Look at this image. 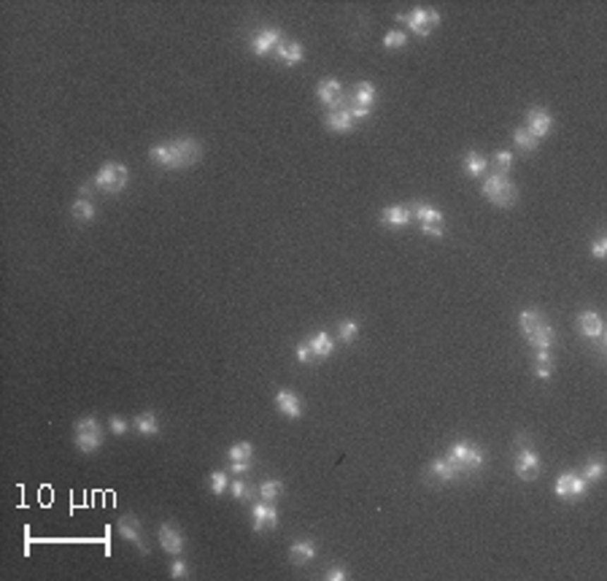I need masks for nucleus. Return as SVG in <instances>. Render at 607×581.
I'll return each mask as SVG.
<instances>
[{
	"instance_id": "obj_4",
	"label": "nucleus",
	"mask_w": 607,
	"mask_h": 581,
	"mask_svg": "<svg viewBox=\"0 0 607 581\" xmlns=\"http://www.w3.org/2000/svg\"><path fill=\"white\" fill-rule=\"evenodd\" d=\"M106 441V433L95 416H81L73 422V444L81 454H95Z\"/></svg>"
},
{
	"instance_id": "obj_25",
	"label": "nucleus",
	"mask_w": 607,
	"mask_h": 581,
	"mask_svg": "<svg viewBox=\"0 0 607 581\" xmlns=\"http://www.w3.org/2000/svg\"><path fill=\"white\" fill-rule=\"evenodd\" d=\"M375 98H378V90H375V84H370V81H359V84H354V90H351L349 103H354V106L373 108Z\"/></svg>"
},
{
	"instance_id": "obj_7",
	"label": "nucleus",
	"mask_w": 607,
	"mask_h": 581,
	"mask_svg": "<svg viewBox=\"0 0 607 581\" xmlns=\"http://www.w3.org/2000/svg\"><path fill=\"white\" fill-rule=\"evenodd\" d=\"M397 22L408 25V33H416V35L426 38L429 33L440 25V11H435V8H424V6H416L410 14H397Z\"/></svg>"
},
{
	"instance_id": "obj_15",
	"label": "nucleus",
	"mask_w": 607,
	"mask_h": 581,
	"mask_svg": "<svg viewBox=\"0 0 607 581\" xmlns=\"http://www.w3.org/2000/svg\"><path fill=\"white\" fill-rule=\"evenodd\" d=\"M251 520H254V530L257 533H270L278 527V511H275V503H268V500H259V503L251 505Z\"/></svg>"
},
{
	"instance_id": "obj_44",
	"label": "nucleus",
	"mask_w": 607,
	"mask_h": 581,
	"mask_svg": "<svg viewBox=\"0 0 607 581\" xmlns=\"http://www.w3.org/2000/svg\"><path fill=\"white\" fill-rule=\"evenodd\" d=\"M534 376H537V379H543V382H548V379L553 376V365H551V363H537V360H534Z\"/></svg>"
},
{
	"instance_id": "obj_14",
	"label": "nucleus",
	"mask_w": 607,
	"mask_h": 581,
	"mask_svg": "<svg viewBox=\"0 0 607 581\" xmlns=\"http://www.w3.org/2000/svg\"><path fill=\"white\" fill-rule=\"evenodd\" d=\"M116 530H119V536L124 538V541L136 544L140 554H149V546H146V541H143V527H140V520H138L136 514H124L119 520V524H116Z\"/></svg>"
},
{
	"instance_id": "obj_19",
	"label": "nucleus",
	"mask_w": 607,
	"mask_h": 581,
	"mask_svg": "<svg viewBox=\"0 0 607 581\" xmlns=\"http://www.w3.org/2000/svg\"><path fill=\"white\" fill-rule=\"evenodd\" d=\"M410 222H413V211H410V206H386L383 211H380V225L383 228H392V230H402L408 228Z\"/></svg>"
},
{
	"instance_id": "obj_36",
	"label": "nucleus",
	"mask_w": 607,
	"mask_h": 581,
	"mask_svg": "<svg viewBox=\"0 0 607 581\" xmlns=\"http://www.w3.org/2000/svg\"><path fill=\"white\" fill-rule=\"evenodd\" d=\"M553 341H556V338H553V327L527 338V344H529L534 352H540V349H551V346H553Z\"/></svg>"
},
{
	"instance_id": "obj_23",
	"label": "nucleus",
	"mask_w": 607,
	"mask_h": 581,
	"mask_svg": "<svg viewBox=\"0 0 607 581\" xmlns=\"http://www.w3.org/2000/svg\"><path fill=\"white\" fill-rule=\"evenodd\" d=\"M324 124H327V130H332V133H351L354 130V117H351L349 106H340V108H332V111H327V117H324Z\"/></svg>"
},
{
	"instance_id": "obj_17",
	"label": "nucleus",
	"mask_w": 607,
	"mask_h": 581,
	"mask_svg": "<svg viewBox=\"0 0 607 581\" xmlns=\"http://www.w3.org/2000/svg\"><path fill=\"white\" fill-rule=\"evenodd\" d=\"M518 327H521V333L529 338L534 333H543V330H551V322L546 319V314L540 311V308H524L521 314H518Z\"/></svg>"
},
{
	"instance_id": "obj_11",
	"label": "nucleus",
	"mask_w": 607,
	"mask_h": 581,
	"mask_svg": "<svg viewBox=\"0 0 607 581\" xmlns=\"http://www.w3.org/2000/svg\"><path fill=\"white\" fill-rule=\"evenodd\" d=\"M281 44H284V33L278 30V28H262V30H257L254 33V38H251V52L259 54V57H268V54H273Z\"/></svg>"
},
{
	"instance_id": "obj_5",
	"label": "nucleus",
	"mask_w": 607,
	"mask_h": 581,
	"mask_svg": "<svg viewBox=\"0 0 607 581\" xmlns=\"http://www.w3.org/2000/svg\"><path fill=\"white\" fill-rule=\"evenodd\" d=\"M410 211H413V219L419 222L424 235H429V238H443L445 235V216H443L438 206H432L426 200H416Z\"/></svg>"
},
{
	"instance_id": "obj_13",
	"label": "nucleus",
	"mask_w": 607,
	"mask_h": 581,
	"mask_svg": "<svg viewBox=\"0 0 607 581\" xmlns=\"http://www.w3.org/2000/svg\"><path fill=\"white\" fill-rule=\"evenodd\" d=\"M157 541H160V546L165 554L170 557H179L184 551V533L173 524V522H162L160 524V530H157Z\"/></svg>"
},
{
	"instance_id": "obj_39",
	"label": "nucleus",
	"mask_w": 607,
	"mask_h": 581,
	"mask_svg": "<svg viewBox=\"0 0 607 581\" xmlns=\"http://www.w3.org/2000/svg\"><path fill=\"white\" fill-rule=\"evenodd\" d=\"M294 357H297V363H303V365H311V363H316V354L311 349V344L305 341V344H297V349H294Z\"/></svg>"
},
{
	"instance_id": "obj_1",
	"label": "nucleus",
	"mask_w": 607,
	"mask_h": 581,
	"mask_svg": "<svg viewBox=\"0 0 607 581\" xmlns=\"http://www.w3.org/2000/svg\"><path fill=\"white\" fill-rule=\"evenodd\" d=\"M149 157H152L160 168H167V170L192 168L200 157H203V143H200L198 138L181 136V138H176V141H165V143L152 146V149H149Z\"/></svg>"
},
{
	"instance_id": "obj_20",
	"label": "nucleus",
	"mask_w": 607,
	"mask_h": 581,
	"mask_svg": "<svg viewBox=\"0 0 607 581\" xmlns=\"http://www.w3.org/2000/svg\"><path fill=\"white\" fill-rule=\"evenodd\" d=\"M426 476H429L432 481H438V484H451V481H456V479H462L459 468H456L448 457L432 459V462H429V468H426Z\"/></svg>"
},
{
	"instance_id": "obj_2",
	"label": "nucleus",
	"mask_w": 607,
	"mask_h": 581,
	"mask_svg": "<svg viewBox=\"0 0 607 581\" xmlns=\"http://www.w3.org/2000/svg\"><path fill=\"white\" fill-rule=\"evenodd\" d=\"M445 457L454 462L462 476L478 474V471L486 465V452L481 449V446L470 444V441H454V444L448 446Z\"/></svg>"
},
{
	"instance_id": "obj_30",
	"label": "nucleus",
	"mask_w": 607,
	"mask_h": 581,
	"mask_svg": "<svg viewBox=\"0 0 607 581\" xmlns=\"http://www.w3.org/2000/svg\"><path fill=\"white\" fill-rule=\"evenodd\" d=\"M257 492H259V498H262V500L275 503V500L284 495V481H278V479H265V481L257 487Z\"/></svg>"
},
{
	"instance_id": "obj_34",
	"label": "nucleus",
	"mask_w": 607,
	"mask_h": 581,
	"mask_svg": "<svg viewBox=\"0 0 607 581\" xmlns=\"http://www.w3.org/2000/svg\"><path fill=\"white\" fill-rule=\"evenodd\" d=\"M254 492L257 490H254L246 479H241V476H238L235 481H229V495H232L235 500H251V498H254Z\"/></svg>"
},
{
	"instance_id": "obj_10",
	"label": "nucleus",
	"mask_w": 607,
	"mask_h": 581,
	"mask_svg": "<svg viewBox=\"0 0 607 581\" xmlns=\"http://www.w3.org/2000/svg\"><path fill=\"white\" fill-rule=\"evenodd\" d=\"M524 119H527L524 127H527L537 141L548 138L551 136V130H553V117H551V111L543 108V106H531L529 111H527V117H524Z\"/></svg>"
},
{
	"instance_id": "obj_46",
	"label": "nucleus",
	"mask_w": 607,
	"mask_h": 581,
	"mask_svg": "<svg viewBox=\"0 0 607 581\" xmlns=\"http://www.w3.org/2000/svg\"><path fill=\"white\" fill-rule=\"evenodd\" d=\"M92 192H95V184L87 182V184H81L78 187V198H92Z\"/></svg>"
},
{
	"instance_id": "obj_29",
	"label": "nucleus",
	"mask_w": 607,
	"mask_h": 581,
	"mask_svg": "<svg viewBox=\"0 0 607 581\" xmlns=\"http://www.w3.org/2000/svg\"><path fill=\"white\" fill-rule=\"evenodd\" d=\"M133 428L140 433V435H157L160 433V419L154 411H143L133 419Z\"/></svg>"
},
{
	"instance_id": "obj_28",
	"label": "nucleus",
	"mask_w": 607,
	"mask_h": 581,
	"mask_svg": "<svg viewBox=\"0 0 607 581\" xmlns=\"http://www.w3.org/2000/svg\"><path fill=\"white\" fill-rule=\"evenodd\" d=\"M583 479L589 481V484H596V481H602L605 479V457L602 454H594V457L586 459V465H583Z\"/></svg>"
},
{
	"instance_id": "obj_40",
	"label": "nucleus",
	"mask_w": 607,
	"mask_h": 581,
	"mask_svg": "<svg viewBox=\"0 0 607 581\" xmlns=\"http://www.w3.org/2000/svg\"><path fill=\"white\" fill-rule=\"evenodd\" d=\"M108 428H111V433H114V435H124L127 430L133 428V422H127L124 416H116V413H114V416L108 419Z\"/></svg>"
},
{
	"instance_id": "obj_3",
	"label": "nucleus",
	"mask_w": 607,
	"mask_h": 581,
	"mask_svg": "<svg viewBox=\"0 0 607 581\" xmlns=\"http://www.w3.org/2000/svg\"><path fill=\"white\" fill-rule=\"evenodd\" d=\"M481 192H483V198L488 203H494V206H500V209H510L518 198V189L513 179L510 176H505V173H488L481 184Z\"/></svg>"
},
{
	"instance_id": "obj_21",
	"label": "nucleus",
	"mask_w": 607,
	"mask_h": 581,
	"mask_svg": "<svg viewBox=\"0 0 607 581\" xmlns=\"http://www.w3.org/2000/svg\"><path fill=\"white\" fill-rule=\"evenodd\" d=\"M275 409H278V413H284L287 419H300L303 416V400L292 389H278L275 392Z\"/></svg>"
},
{
	"instance_id": "obj_8",
	"label": "nucleus",
	"mask_w": 607,
	"mask_h": 581,
	"mask_svg": "<svg viewBox=\"0 0 607 581\" xmlns=\"http://www.w3.org/2000/svg\"><path fill=\"white\" fill-rule=\"evenodd\" d=\"M513 468H516V476L521 481H534L540 471H543V459L537 454V449L529 444H521V438H518V446H516V457H513Z\"/></svg>"
},
{
	"instance_id": "obj_37",
	"label": "nucleus",
	"mask_w": 607,
	"mask_h": 581,
	"mask_svg": "<svg viewBox=\"0 0 607 581\" xmlns=\"http://www.w3.org/2000/svg\"><path fill=\"white\" fill-rule=\"evenodd\" d=\"M208 487H211V492L216 498L224 495V492H229V476L224 474V471H213V474L208 476Z\"/></svg>"
},
{
	"instance_id": "obj_41",
	"label": "nucleus",
	"mask_w": 607,
	"mask_h": 581,
	"mask_svg": "<svg viewBox=\"0 0 607 581\" xmlns=\"http://www.w3.org/2000/svg\"><path fill=\"white\" fill-rule=\"evenodd\" d=\"M349 576H351L349 568H343V565H330L324 570V579L327 581H346Z\"/></svg>"
},
{
	"instance_id": "obj_45",
	"label": "nucleus",
	"mask_w": 607,
	"mask_h": 581,
	"mask_svg": "<svg viewBox=\"0 0 607 581\" xmlns=\"http://www.w3.org/2000/svg\"><path fill=\"white\" fill-rule=\"evenodd\" d=\"M349 111H351V117H354V122H362V119H367V117H370V111H373V108L354 106V103H349Z\"/></svg>"
},
{
	"instance_id": "obj_27",
	"label": "nucleus",
	"mask_w": 607,
	"mask_h": 581,
	"mask_svg": "<svg viewBox=\"0 0 607 581\" xmlns=\"http://www.w3.org/2000/svg\"><path fill=\"white\" fill-rule=\"evenodd\" d=\"M462 170L470 176V179H478L488 170V157H483L481 152H467L462 157Z\"/></svg>"
},
{
	"instance_id": "obj_9",
	"label": "nucleus",
	"mask_w": 607,
	"mask_h": 581,
	"mask_svg": "<svg viewBox=\"0 0 607 581\" xmlns=\"http://www.w3.org/2000/svg\"><path fill=\"white\" fill-rule=\"evenodd\" d=\"M553 492H556V498H562L564 503H577V500H583L589 495V481L575 471H567V474L556 479Z\"/></svg>"
},
{
	"instance_id": "obj_22",
	"label": "nucleus",
	"mask_w": 607,
	"mask_h": 581,
	"mask_svg": "<svg viewBox=\"0 0 607 581\" xmlns=\"http://www.w3.org/2000/svg\"><path fill=\"white\" fill-rule=\"evenodd\" d=\"M316 554H319L316 544H313L311 538H300V541H294V544L289 546V563L303 568V565H308V563H313Z\"/></svg>"
},
{
	"instance_id": "obj_31",
	"label": "nucleus",
	"mask_w": 607,
	"mask_h": 581,
	"mask_svg": "<svg viewBox=\"0 0 607 581\" xmlns=\"http://www.w3.org/2000/svg\"><path fill=\"white\" fill-rule=\"evenodd\" d=\"M71 214H73V219L76 222H92L95 219V203H92V198H76V203L71 206Z\"/></svg>"
},
{
	"instance_id": "obj_32",
	"label": "nucleus",
	"mask_w": 607,
	"mask_h": 581,
	"mask_svg": "<svg viewBox=\"0 0 607 581\" xmlns=\"http://www.w3.org/2000/svg\"><path fill=\"white\" fill-rule=\"evenodd\" d=\"M513 143H516L521 152H534V149L540 146V141L531 136L527 127H516V130H513Z\"/></svg>"
},
{
	"instance_id": "obj_33",
	"label": "nucleus",
	"mask_w": 607,
	"mask_h": 581,
	"mask_svg": "<svg viewBox=\"0 0 607 581\" xmlns=\"http://www.w3.org/2000/svg\"><path fill=\"white\" fill-rule=\"evenodd\" d=\"M513 152H507V149H500V152H494L491 154V160H488V165H494V173H510V168H513Z\"/></svg>"
},
{
	"instance_id": "obj_16",
	"label": "nucleus",
	"mask_w": 607,
	"mask_h": 581,
	"mask_svg": "<svg viewBox=\"0 0 607 581\" xmlns=\"http://www.w3.org/2000/svg\"><path fill=\"white\" fill-rule=\"evenodd\" d=\"M316 98H319L321 106H327L330 111H332V108L346 106V103H343V100H346V95H343V84H340V81H335V78H324V81H319V87H316Z\"/></svg>"
},
{
	"instance_id": "obj_43",
	"label": "nucleus",
	"mask_w": 607,
	"mask_h": 581,
	"mask_svg": "<svg viewBox=\"0 0 607 581\" xmlns=\"http://www.w3.org/2000/svg\"><path fill=\"white\" fill-rule=\"evenodd\" d=\"M591 254L596 257V260H605L607 257V238L605 235H599V238L591 244Z\"/></svg>"
},
{
	"instance_id": "obj_35",
	"label": "nucleus",
	"mask_w": 607,
	"mask_h": 581,
	"mask_svg": "<svg viewBox=\"0 0 607 581\" xmlns=\"http://www.w3.org/2000/svg\"><path fill=\"white\" fill-rule=\"evenodd\" d=\"M337 338H340L343 344H354V341L359 338V322L343 319L340 324H337Z\"/></svg>"
},
{
	"instance_id": "obj_26",
	"label": "nucleus",
	"mask_w": 607,
	"mask_h": 581,
	"mask_svg": "<svg viewBox=\"0 0 607 581\" xmlns=\"http://www.w3.org/2000/svg\"><path fill=\"white\" fill-rule=\"evenodd\" d=\"M308 344H311V349L316 354V360H327L335 352V338L330 333H324V330H316L313 336L308 338Z\"/></svg>"
},
{
	"instance_id": "obj_42",
	"label": "nucleus",
	"mask_w": 607,
	"mask_h": 581,
	"mask_svg": "<svg viewBox=\"0 0 607 581\" xmlns=\"http://www.w3.org/2000/svg\"><path fill=\"white\" fill-rule=\"evenodd\" d=\"M170 576L173 579H186L189 576V568L184 563L181 557H173V563H170Z\"/></svg>"
},
{
	"instance_id": "obj_12",
	"label": "nucleus",
	"mask_w": 607,
	"mask_h": 581,
	"mask_svg": "<svg viewBox=\"0 0 607 581\" xmlns=\"http://www.w3.org/2000/svg\"><path fill=\"white\" fill-rule=\"evenodd\" d=\"M227 459H229V471L232 474H248L251 471V462H254V446L248 441H238L227 449Z\"/></svg>"
},
{
	"instance_id": "obj_6",
	"label": "nucleus",
	"mask_w": 607,
	"mask_h": 581,
	"mask_svg": "<svg viewBox=\"0 0 607 581\" xmlns=\"http://www.w3.org/2000/svg\"><path fill=\"white\" fill-rule=\"evenodd\" d=\"M130 182V170L127 165H121V163H106V165H100V170L95 173V189L97 192H106V195H116L121 192L124 187Z\"/></svg>"
},
{
	"instance_id": "obj_24",
	"label": "nucleus",
	"mask_w": 607,
	"mask_h": 581,
	"mask_svg": "<svg viewBox=\"0 0 607 581\" xmlns=\"http://www.w3.org/2000/svg\"><path fill=\"white\" fill-rule=\"evenodd\" d=\"M275 57L281 65H287V68H294V65H300L305 57V49L300 41H284V44L275 49Z\"/></svg>"
},
{
	"instance_id": "obj_18",
	"label": "nucleus",
	"mask_w": 607,
	"mask_h": 581,
	"mask_svg": "<svg viewBox=\"0 0 607 581\" xmlns=\"http://www.w3.org/2000/svg\"><path fill=\"white\" fill-rule=\"evenodd\" d=\"M577 330H580V336H586L589 341H596V338L605 336V322H602V317L594 308H586V311L577 314Z\"/></svg>"
},
{
	"instance_id": "obj_38",
	"label": "nucleus",
	"mask_w": 607,
	"mask_h": 581,
	"mask_svg": "<svg viewBox=\"0 0 607 581\" xmlns=\"http://www.w3.org/2000/svg\"><path fill=\"white\" fill-rule=\"evenodd\" d=\"M408 46V30H389L383 35V49H405Z\"/></svg>"
}]
</instances>
